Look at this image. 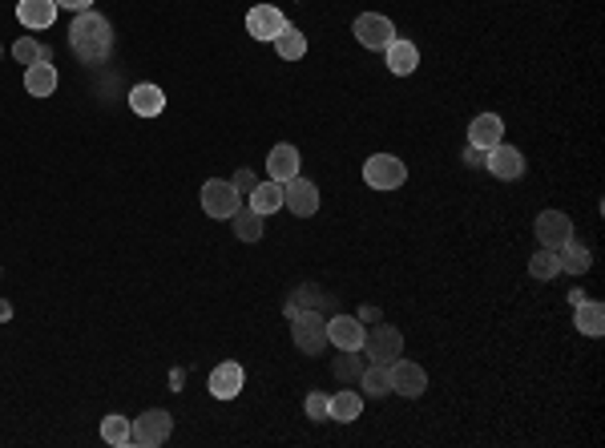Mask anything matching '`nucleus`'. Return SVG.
<instances>
[{"label":"nucleus","mask_w":605,"mask_h":448,"mask_svg":"<svg viewBox=\"0 0 605 448\" xmlns=\"http://www.w3.org/2000/svg\"><path fill=\"white\" fill-rule=\"evenodd\" d=\"M242 384H247V372H242V364L235 359H227V364H219L210 372V396L214 400H235L242 392Z\"/></svg>","instance_id":"14"},{"label":"nucleus","mask_w":605,"mask_h":448,"mask_svg":"<svg viewBox=\"0 0 605 448\" xmlns=\"http://www.w3.org/2000/svg\"><path fill=\"white\" fill-rule=\"evenodd\" d=\"M533 230H537V243L549 247V251H561V247L573 238V219H569L565 210H541L537 222H533Z\"/></svg>","instance_id":"8"},{"label":"nucleus","mask_w":605,"mask_h":448,"mask_svg":"<svg viewBox=\"0 0 605 448\" xmlns=\"http://www.w3.org/2000/svg\"><path fill=\"white\" fill-rule=\"evenodd\" d=\"M363 340H368V327H363L356 315H331L327 320V343L340 351H363Z\"/></svg>","instance_id":"10"},{"label":"nucleus","mask_w":605,"mask_h":448,"mask_svg":"<svg viewBox=\"0 0 605 448\" xmlns=\"http://www.w3.org/2000/svg\"><path fill=\"white\" fill-rule=\"evenodd\" d=\"M529 275H533V279H541V283L557 279V275H561V258H557V251H549V247H541V251L529 258Z\"/></svg>","instance_id":"28"},{"label":"nucleus","mask_w":605,"mask_h":448,"mask_svg":"<svg viewBox=\"0 0 605 448\" xmlns=\"http://www.w3.org/2000/svg\"><path fill=\"white\" fill-rule=\"evenodd\" d=\"M0 53H5V49H0Z\"/></svg>","instance_id":"40"},{"label":"nucleus","mask_w":605,"mask_h":448,"mask_svg":"<svg viewBox=\"0 0 605 448\" xmlns=\"http://www.w3.org/2000/svg\"><path fill=\"white\" fill-rule=\"evenodd\" d=\"M250 198V210H258L266 219V214L283 210V182H275V178H266V182H258L255 191L247 194Z\"/></svg>","instance_id":"22"},{"label":"nucleus","mask_w":605,"mask_h":448,"mask_svg":"<svg viewBox=\"0 0 605 448\" xmlns=\"http://www.w3.org/2000/svg\"><path fill=\"white\" fill-rule=\"evenodd\" d=\"M57 8H69V13H85V8H93V0H57Z\"/></svg>","instance_id":"36"},{"label":"nucleus","mask_w":605,"mask_h":448,"mask_svg":"<svg viewBox=\"0 0 605 448\" xmlns=\"http://www.w3.org/2000/svg\"><path fill=\"white\" fill-rule=\"evenodd\" d=\"M299 166H302V158L291 142H279L271 154H266V174H271L275 182H291V178L299 174Z\"/></svg>","instance_id":"15"},{"label":"nucleus","mask_w":605,"mask_h":448,"mask_svg":"<svg viewBox=\"0 0 605 448\" xmlns=\"http://www.w3.org/2000/svg\"><path fill=\"white\" fill-rule=\"evenodd\" d=\"M291 340H295V348L302 351V356H323V351H327V320H323V312L302 307L295 320H291Z\"/></svg>","instance_id":"2"},{"label":"nucleus","mask_w":605,"mask_h":448,"mask_svg":"<svg viewBox=\"0 0 605 448\" xmlns=\"http://www.w3.org/2000/svg\"><path fill=\"white\" fill-rule=\"evenodd\" d=\"M484 166H489L492 178H500V182H517V178L525 174V154L517 150V145L500 142L489 150V162H484Z\"/></svg>","instance_id":"13"},{"label":"nucleus","mask_w":605,"mask_h":448,"mask_svg":"<svg viewBox=\"0 0 605 448\" xmlns=\"http://www.w3.org/2000/svg\"><path fill=\"white\" fill-rule=\"evenodd\" d=\"M8 315H13V307H8V303H0V320H8Z\"/></svg>","instance_id":"38"},{"label":"nucleus","mask_w":605,"mask_h":448,"mask_svg":"<svg viewBox=\"0 0 605 448\" xmlns=\"http://www.w3.org/2000/svg\"><path fill=\"white\" fill-rule=\"evenodd\" d=\"M16 21L33 33L49 29L57 21V0H16Z\"/></svg>","instance_id":"16"},{"label":"nucleus","mask_w":605,"mask_h":448,"mask_svg":"<svg viewBox=\"0 0 605 448\" xmlns=\"http://www.w3.org/2000/svg\"><path fill=\"white\" fill-rule=\"evenodd\" d=\"M505 142V122H500L497 114H477L469 122V145H477V150H492V145Z\"/></svg>","instance_id":"17"},{"label":"nucleus","mask_w":605,"mask_h":448,"mask_svg":"<svg viewBox=\"0 0 605 448\" xmlns=\"http://www.w3.org/2000/svg\"><path fill=\"white\" fill-rule=\"evenodd\" d=\"M573 323H577V331H582V335H593V340H598V335L605 331V307L593 303V299H582L577 312H573Z\"/></svg>","instance_id":"23"},{"label":"nucleus","mask_w":605,"mask_h":448,"mask_svg":"<svg viewBox=\"0 0 605 448\" xmlns=\"http://www.w3.org/2000/svg\"><path fill=\"white\" fill-rule=\"evenodd\" d=\"M359 387L368 396H387L392 392V380H387V364H368L359 376Z\"/></svg>","instance_id":"30"},{"label":"nucleus","mask_w":605,"mask_h":448,"mask_svg":"<svg viewBox=\"0 0 605 448\" xmlns=\"http://www.w3.org/2000/svg\"><path fill=\"white\" fill-rule=\"evenodd\" d=\"M287 29V16H283V8H275V5H255L247 13V33L255 41H275L279 33Z\"/></svg>","instance_id":"12"},{"label":"nucleus","mask_w":605,"mask_h":448,"mask_svg":"<svg viewBox=\"0 0 605 448\" xmlns=\"http://www.w3.org/2000/svg\"><path fill=\"white\" fill-rule=\"evenodd\" d=\"M363 412V396L356 387H343V392L331 396V408H327V420H335V425H356Z\"/></svg>","instance_id":"19"},{"label":"nucleus","mask_w":605,"mask_h":448,"mask_svg":"<svg viewBox=\"0 0 605 448\" xmlns=\"http://www.w3.org/2000/svg\"><path fill=\"white\" fill-rule=\"evenodd\" d=\"M384 53H387V69H392L396 77H408V73H416V65H420V49L412 45V41L396 37L392 45L384 49Z\"/></svg>","instance_id":"20"},{"label":"nucleus","mask_w":605,"mask_h":448,"mask_svg":"<svg viewBox=\"0 0 605 448\" xmlns=\"http://www.w3.org/2000/svg\"><path fill=\"white\" fill-rule=\"evenodd\" d=\"M275 53H279L283 61H302V57H307V37H302L295 24H287V29L275 37Z\"/></svg>","instance_id":"25"},{"label":"nucleus","mask_w":605,"mask_h":448,"mask_svg":"<svg viewBox=\"0 0 605 448\" xmlns=\"http://www.w3.org/2000/svg\"><path fill=\"white\" fill-rule=\"evenodd\" d=\"M363 182H368L371 191H400V186L408 182V166H404L396 154H371V158L363 162Z\"/></svg>","instance_id":"3"},{"label":"nucleus","mask_w":605,"mask_h":448,"mask_svg":"<svg viewBox=\"0 0 605 448\" xmlns=\"http://www.w3.org/2000/svg\"><path fill=\"white\" fill-rule=\"evenodd\" d=\"M283 206H287L295 219H311V214L319 210V186L311 182V178H291V182H283Z\"/></svg>","instance_id":"9"},{"label":"nucleus","mask_w":605,"mask_h":448,"mask_svg":"<svg viewBox=\"0 0 605 448\" xmlns=\"http://www.w3.org/2000/svg\"><path fill=\"white\" fill-rule=\"evenodd\" d=\"M230 222H235V235L242 238V243H258V238H263V230H266L263 227V214L250 210V206H238Z\"/></svg>","instance_id":"26"},{"label":"nucleus","mask_w":605,"mask_h":448,"mask_svg":"<svg viewBox=\"0 0 605 448\" xmlns=\"http://www.w3.org/2000/svg\"><path fill=\"white\" fill-rule=\"evenodd\" d=\"M13 57H16V61H21L24 69H29V65H37V61H49V49L41 45V41H33V37H21V41L13 45Z\"/></svg>","instance_id":"31"},{"label":"nucleus","mask_w":605,"mask_h":448,"mask_svg":"<svg viewBox=\"0 0 605 448\" xmlns=\"http://www.w3.org/2000/svg\"><path fill=\"white\" fill-rule=\"evenodd\" d=\"M363 351H368L371 364H392V359H400V356H404V335H400V327L376 323V331L363 340Z\"/></svg>","instance_id":"7"},{"label":"nucleus","mask_w":605,"mask_h":448,"mask_svg":"<svg viewBox=\"0 0 605 448\" xmlns=\"http://www.w3.org/2000/svg\"><path fill=\"white\" fill-rule=\"evenodd\" d=\"M170 433H174V416H170L166 408H145L142 416L134 420V444H142V448L166 444Z\"/></svg>","instance_id":"5"},{"label":"nucleus","mask_w":605,"mask_h":448,"mask_svg":"<svg viewBox=\"0 0 605 448\" xmlns=\"http://www.w3.org/2000/svg\"><path fill=\"white\" fill-rule=\"evenodd\" d=\"M557 258H561V271H569V275H585V271H590V263H593L590 247H582L577 238H569V243L557 251Z\"/></svg>","instance_id":"27"},{"label":"nucleus","mask_w":605,"mask_h":448,"mask_svg":"<svg viewBox=\"0 0 605 448\" xmlns=\"http://www.w3.org/2000/svg\"><path fill=\"white\" fill-rule=\"evenodd\" d=\"M464 162H469V166H484V162H489V150H477V145H469V150H464Z\"/></svg>","instance_id":"35"},{"label":"nucleus","mask_w":605,"mask_h":448,"mask_svg":"<svg viewBox=\"0 0 605 448\" xmlns=\"http://www.w3.org/2000/svg\"><path fill=\"white\" fill-rule=\"evenodd\" d=\"M363 368H368V359H363L359 351H343V356H335L331 372H335V380L351 384V380H359V376H363Z\"/></svg>","instance_id":"29"},{"label":"nucleus","mask_w":605,"mask_h":448,"mask_svg":"<svg viewBox=\"0 0 605 448\" xmlns=\"http://www.w3.org/2000/svg\"><path fill=\"white\" fill-rule=\"evenodd\" d=\"M351 33H356V41L363 49H376V53H384V49L396 41V24L387 21L384 13H359L356 24H351Z\"/></svg>","instance_id":"6"},{"label":"nucleus","mask_w":605,"mask_h":448,"mask_svg":"<svg viewBox=\"0 0 605 448\" xmlns=\"http://www.w3.org/2000/svg\"><path fill=\"white\" fill-rule=\"evenodd\" d=\"M129 109H134L137 117H158L162 109H166V93H162V85H150V81L134 85V89H129Z\"/></svg>","instance_id":"18"},{"label":"nucleus","mask_w":605,"mask_h":448,"mask_svg":"<svg viewBox=\"0 0 605 448\" xmlns=\"http://www.w3.org/2000/svg\"><path fill=\"white\" fill-rule=\"evenodd\" d=\"M302 408H307V420H315V425H323V420H327V408H331V396H323V392H311Z\"/></svg>","instance_id":"33"},{"label":"nucleus","mask_w":605,"mask_h":448,"mask_svg":"<svg viewBox=\"0 0 605 448\" xmlns=\"http://www.w3.org/2000/svg\"><path fill=\"white\" fill-rule=\"evenodd\" d=\"M24 89H29V98H53L57 93V69L49 61H37L24 69Z\"/></svg>","instance_id":"21"},{"label":"nucleus","mask_w":605,"mask_h":448,"mask_svg":"<svg viewBox=\"0 0 605 448\" xmlns=\"http://www.w3.org/2000/svg\"><path fill=\"white\" fill-rule=\"evenodd\" d=\"M69 49L77 53L81 65H101L114 53V24L101 13L85 8V13H77V21L69 24Z\"/></svg>","instance_id":"1"},{"label":"nucleus","mask_w":605,"mask_h":448,"mask_svg":"<svg viewBox=\"0 0 605 448\" xmlns=\"http://www.w3.org/2000/svg\"><path fill=\"white\" fill-rule=\"evenodd\" d=\"M387 380H392V392L408 396V400L424 396V387H428V376H424V368L412 364V359H392V364H387Z\"/></svg>","instance_id":"11"},{"label":"nucleus","mask_w":605,"mask_h":448,"mask_svg":"<svg viewBox=\"0 0 605 448\" xmlns=\"http://www.w3.org/2000/svg\"><path fill=\"white\" fill-rule=\"evenodd\" d=\"M230 182H235V191H238V194H250V191H255V186H258V178L250 174V170H238V174L230 178Z\"/></svg>","instance_id":"34"},{"label":"nucleus","mask_w":605,"mask_h":448,"mask_svg":"<svg viewBox=\"0 0 605 448\" xmlns=\"http://www.w3.org/2000/svg\"><path fill=\"white\" fill-rule=\"evenodd\" d=\"M0 275H5V266H0Z\"/></svg>","instance_id":"39"},{"label":"nucleus","mask_w":605,"mask_h":448,"mask_svg":"<svg viewBox=\"0 0 605 448\" xmlns=\"http://www.w3.org/2000/svg\"><path fill=\"white\" fill-rule=\"evenodd\" d=\"M356 320H359V323H379V307H363Z\"/></svg>","instance_id":"37"},{"label":"nucleus","mask_w":605,"mask_h":448,"mask_svg":"<svg viewBox=\"0 0 605 448\" xmlns=\"http://www.w3.org/2000/svg\"><path fill=\"white\" fill-rule=\"evenodd\" d=\"M295 303H299V307H315V312H323V307H331L335 299L327 295V291L319 287V283H302V287L295 291Z\"/></svg>","instance_id":"32"},{"label":"nucleus","mask_w":605,"mask_h":448,"mask_svg":"<svg viewBox=\"0 0 605 448\" xmlns=\"http://www.w3.org/2000/svg\"><path fill=\"white\" fill-rule=\"evenodd\" d=\"M101 441L114 444V448H129V444H134V420L117 416V412H114V416H106V420H101Z\"/></svg>","instance_id":"24"},{"label":"nucleus","mask_w":605,"mask_h":448,"mask_svg":"<svg viewBox=\"0 0 605 448\" xmlns=\"http://www.w3.org/2000/svg\"><path fill=\"white\" fill-rule=\"evenodd\" d=\"M238 206H242V194L235 191V182H227V178H210V182L202 186V210L210 214V219L230 222Z\"/></svg>","instance_id":"4"}]
</instances>
